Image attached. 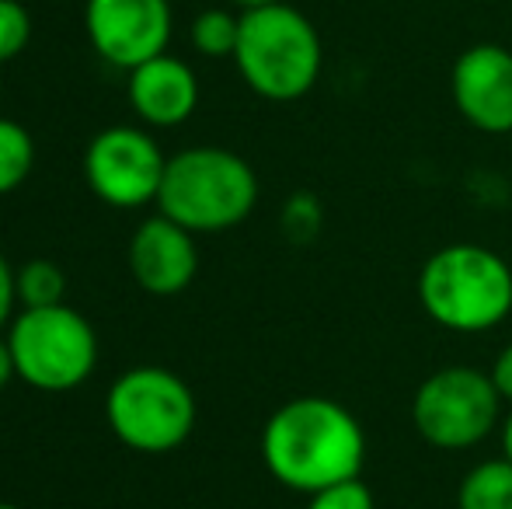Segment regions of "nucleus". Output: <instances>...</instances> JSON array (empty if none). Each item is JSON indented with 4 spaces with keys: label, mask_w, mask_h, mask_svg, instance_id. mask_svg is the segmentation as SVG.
<instances>
[{
    "label": "nucleus",
    "mask_w": 512,
    "mask_h": 509,
    "mask_svg": "<svg viewBox=\"0 0 512 509\" xmlns=\"http://www.w3.org/2000/svg\"><path fill=\"white\" fill-rule=\"evenodd\" d=\"M262 461L279 485L314 492L363 475L366 433L335 398L300 394L279 405L262 429Z\"/></svg>",
    "instance_id": "1"
},
{
    "label": "nucleus",
    "mask_w": 512,
    "mask_h": 509,
    "mask_svg": "<svg viewBox=\"0 0 512 509\" xmlns=\"http://www.w3.org/2000/svg\"><path fill=\"white\" fill-rule=\"evenodd\" d=\"M418 300L422 311L450 332H492L512 314V269L492 248L457 241L425 258Z\"/></svg>",
    "instance_id": "2"
},
{
    "label": "nucleus",
    "mask_w": 512,
    "mask_h": 509,
    "mask_svg": "<svg viewBox=\"0 0 512 509\" xmlns=\"http://www.w3.org/2000/svg\"><path fill=\"white\" fill-rule=\"evenodd\" d=\"M258 203V175L227 147H189L168 157L157 213L192 234H223L244 224Z\"/></svg>",
    "instance_id": "3"
},
{
    "label": "nucleus",
    "mask_w": 512,
    "mask_h": 509,
    "mask_svg": "<svg viewBox=\"0 0 512 509\" xmlns=\"http://www.w3.org/2000/svg\"><path fill=\"white\" fill-rule=\"evenodd\" d=\"M234 63L258 98L300 102L321 77L324 46L314 21L293 4L255 7V11H241Z\"/></svg>",
    "instance_id": "4"
},
{
    "label": "nucleus",
    "mask_w": 512,
    "mask_h": 509,
    "mask_svg": "<svg viewBox=\"0 0 512 509\" xmlns=\"http://www.w3.org/2000/svg\"><path fill=\"white\" fill-rule=\"evenodd\" d=\"M196 394L168 367L143 363L119 374L105 394L115 440L136 454H171L196 429Z\"/></svg>",
    "instance_id": "5"
},
{
    "label": "nucleus",
    "mask_w": 512,
    "mask_h": 509,
    "mask_svg": "<svg viewBox=\"0 0 512 509\" xmlns=\"http://www.w3.org/2000/svg\"><path fill=\"white\" fill-rule=\"evenodd\" d=\"M4 335L14 356V370L35 391H74L98 367L95 328L70 304L32 307V311L21 307Z\"/></svg>",
    "instance_id": "6"
},
{
    "label": "nucleus",
    "mask_w": 512,
    "mask_h": 509,
    "mask_svg": "<svg viewBox=\"0 0 512 509\" xmlns=\"http://www.w3.org/2000/svg\"><path fill=\"white\" fill-rule=\"evenodd\" d=\"M502 394L492 374L453 363L418 384L411 398V426L436 450H471L502 422Z\"/></svg>",
    "instance_id": "7"
},
{
    "label": "nucleus",
    "mask_w": 512,
    "mask_h": 509,
    "mask_svg": "<svg viewBox=\"0 0 512 509\" xmlns=\"http://www.w3.org/2000/svg\"><path fill=\"white\" fill-rule=\"evenodd\" d=\"M161 143L140 126H108L91 136L84 150V178L88 189L115 210H140L157 203L164 182Z\"/></svg>",
    "instance_id": "8"
},
{
    "label": "nucleus",
    "mask_w": 512,
    "mask_h": 509,
    "mask_svg": "<svg viewBox=\"0 0 512 509\" xmlns=\"http://www.w3.org/2000/svg\"><path fill=\"white\" fill-rule=\"evenodd\" d=\"M84 28L91 49L119 70H136L140 63L168 53L175 14L171 0H88Z\"/></svg>",
    "instance_id": "9"
},
{
    "label": "nucleus",
    "mask_w": 512,
    "mask_h": 509,
    "mask_svg": "<svg viewBox=\"0 0 512 509\" xmlns=\"http://www.w3.org/2000/svg\"><path fill=\"white\" fill-rule=\"evenodd\" d=\"M457 112L481 133H512V49L478 42L464 49L450 70Z\"/></svg>",
    "instance_id": "10"
},
{
    "label": "nucleus",
    "mask_w": 512,
    "mask_h": 509,
    "mask_svg": "<svg viewBox=\"0 0 512 509\" xmlns=\"http://www.w3.org/2000/svg\"><path fill=\"white\" fill-rule=\"evenodd\" d=\"M129 272L140 283V290L154 297H175L189 290L199 272L196 234L178 227L164 213L147 217L129 238Z\"/></svg>",
    "instance_id": "11"
},
{
    "label": "nucleus",
    "mask_w": 512,
    "mask_h": 509,
    "mask_svg": "<svg viewBox=\"0 0 512 509\" xmlns=\"http://www.w3.org/2000/svg\"><path fill=\"white\" fill-rule=\"evenodd\" d=\"M126 95L140 123L150 129H175L199 109V77L185 60L161 53L129 70Z\"/></svg>",
    "instance_id": "12"
},
{
    "label": "nucleus",
    "mask_w": 512,
    "mask_h": 509,
    "mask_svg": "<svg viewBox=\"0 0 512 509\" xmlns=\"http://www.w3.org/2000/svg\"><path fill=\"white\" fill-rule=\"evenodd\" d=\"M457 509H512V461H481L460 478Z\"/></svg>",
    "instance_id": "13"
},
{
    "label": "nucleus",
    "mask_w": 512,
    "mask_h": 509,
    "mask_svg": "<svg viewBox=\"0 0 512 509\" xmlns=\"http://www.w3.org/2000/svg\"><path fill=\"white\" fill-rule=\"evenodd\" d=\"M189 39L199 56H209V60L230 56L234 60L237 39H241V14L227 11V7H206L192 21Z\"/></svg>",
    "instance_id": "14"
},
{
    "label": "nucleus",
    "mask_w": 512,
    "mask_h": 509,
    "mask_svg": "<svg viewBox=\"0 0 512 509\" xmlns=\"http://www.w3.org/2000/svg\"><path fill=\"white\" fill-rule=\"evenodd\" d=\"M14 286H18V304L25 311H32V307H56L67 297V276L49 258H28L14 272Z\"/></svg>",
    "instance_id": "15"
},
{
    "label": "nucleus",
    "mask_w": 512,
    "mask_h": 509,
    "mask_svg": "<svg viewBox=\"0 0 512 509\" xmlns=\"http://www.w3.org/2000/svg\"><path fill=\"white\" fill-rule=\"evenodd\" d=\"M35 168V140L21 123L0 116V196L21 189Z\"/></svg>",
    "instance_id": "16"
},
{
    "label": "nucleus",
    "mask_w": 512,
    "mask_h": 509,
    "mask_svg": "<svg viewBox=\"0 0 512 509\" xmlns=\"http://www.w3.org/2000/svg\"><path fill=\"white\" fill-rule=\"evenodd\" d=\"M32 39V14L21 0H0V63L25 53Z\"/></svg>",
    "instance_id": "17"
},
{
    "label": "nucleus",
    "mask_w": 512,
    "mask_h": 509,
    "mask_svg": "<svg viewBox=\"0 0 512 509\" xmlns=\"http://www.w3.org/2000/svg\"><path fill=\"white\" fill-rule=\"evenodd\" d=\"M307 509H377V499H373L370 485L363 478H349V482H338L314 492Z\"/></svg>",
    "instance_id": "18"
},
{
    "label": "nucleus",
    "mask_w": 512,
    "mask_h": 509,
    "mask_svg": "<svg viewBox=\"0 0 512 509\" xmlns=\"http://www.w3.org/2000/svg\"><path fill=\"white\" fill-rule=\"evenodd\" d=\"M283 227L300 238V234H314L317 231V203L310 196H293L283 210Z\"/></svg>",
    "instance_id": "19"
},
{
    "label": "nucleus",
    "mask_w": 512,
    "mask_h": 509,
    "mask_svg": "<svg viewBox=\"0 0 512 509\" xmlns=\"http://www.w3.org/2000/svg\"><path fill=\"white\" fill-rule=\"evenodd\" d=\"M14 265L0 255V335L14 321V307H18V286H14Z\"/></svg>",
    "instance_id": "20"
},
{
    "label": "nucleus",
    "mask_w": 512,
    "mask_h": 509,
    "mask_svg": "<svg viewBox=\"0 0 512 509\" xmlns=\"http://www.w3.org/2000/svg\"><path fill=\"white\" fill-rule=\"evenodd\" d=\"M492 381H495V387H499L502 401H509V405H512V342H509L506 349H502L499 356H495V363H492Z\"/></svg>",
    "instance_id": "21"
},
{
    "label": "nucleus",
    "mask_w": 512,
    "mask_h": 509,
    "mask_svg": "<svg viewBox=\"0 0 512 509\" xmlns=\"http://www.w3.org/2000/svg\"><path fill=\"white\" fill-rule=\"evenodd\" d=\"M14 377H18V370H14L11 346H7V335H0V387H7Z\"/></svg>",
    "instance_id": "22"
},
{
    "label": "nucleus",
    "mask_w": 512,
    "mask_h": 509,
    "mask_svg": "<svg viewBox=\"0 0 512 509\" xmlns=\"http://www.w3.org/2000/svg\"><path fill=\"white\" fill-rule=\"evenodd\" d=\"M502 457L512 461V408H509L506 419H502Z\"/></svg>",
    "instance_id": "23"
},
{
    "label": "nucleus",
    "mask_w": 512,
    "mask_h": 509,
    "mask_svg": "<svg viewBox=\"0 0 512 509\" xmlns=\"http://www.w3.org/2000/svg\"><path fill=\"white\" fill-rule=\"evenodd\" d=\"M241 11H255V7H272V4H286V0H234Z\"/></svg>",
    "instance_id": "24"
},
{
    "label": "nucleus",
    "mask_w": 512,
    "mask_h": 509,
    "mask_svg": "<svg viewBox=\"0 0 512 509\" xmlns=\"http://www.w3.org/2000/svg\"><path fill=\"white\" fill-rule=\"evenodd\" d=\"M0 509H21V506H14V503H0Z\"/></svg>",
    "instance_id": "25"
}]
</instances>
